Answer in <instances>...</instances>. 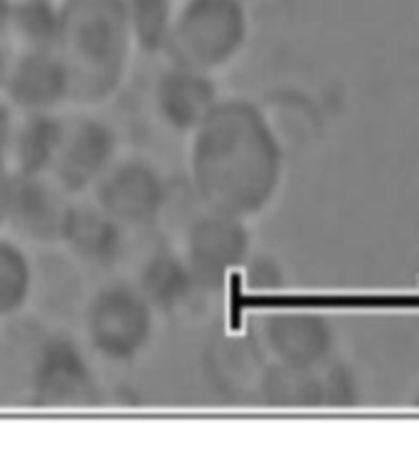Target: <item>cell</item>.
Here are the masks:
<instances>
[{
  "label": "cell",
  "instance_id": "603a6c76",
  "mask_svg": "<svg viewBox=\"0 0 419 459\" xmlns=\"http://www.w3.org/2000/svg\"><path fill=\"white\" fill-rule=\"evenodd\" d=\"M13 183H15L13 170H0V228L8 225L13 203Z\"/></svg>",
  "mask_w": 419,
  "mask_h": 459
},
{
  "label": "cell",
  "instance_id": "277c9868",
  "mask_svg": "<svg viewBox=\"0 0 419 459\" xmlns=\"http://www.w3.org/2000/svg\"><path fill=\"white\" fill-rule=\"evenodd\" d=\"M156 309L136 284H107L87 304L84 336L94 356L107 363H131L149 349Z\"/></svg>",
  "mask_w": 419,
  "mask_h": 459
},
{
  "label": "cell",
  "instance_id": "7402d4cb",
  "mask_svg": "<svg viewBox=\"0 0 419 459\" xmlns=\"http://www.w3.org/2000/svg\"><path fill=\"white\" fill-rule=\"evenodd\" d=\"M247 274H250V284L252 290H267V287H277L281 281V270L279 264L269 257H257L247 267Z\"/></svg>",
  "mask_w": 419,
  "mask_h": 459
},
{
  "label": "cell",
  "instance_id": "7c38bea8",
  "mask_svg": "<svg viewBox=\"0 0 419 459\" xmlns=\"http://www.w3.org/2000/svg\"><path fill=\"white\" fill-rule=\"evenodd\" d=\"M264 341L284 366L321 368L333 351V329L316 311L286 309L267 319Z\"/></svg>",
  "mask_w": 419,
  "mask_h": 459
},
{
  "label": "cell",
  "instance_id": "4fadbf2b",
  "mask_svg": "<svg viewBox=\"0 0 419 459\" xmlns=\"http://www.w3.org/2000/svg\"><path fill=\"white\" fill-rule=\"evenodd\" d=\"M62 195L64 193L50 176H15L8 215L13 238L35 245L60 240L62 218L67 208V203H62Z\"/></svg>",
  "mask_w": 419,
  "mask_h": 459
},
{
  "label": "cell",
  "instance_id": "484cf974",
  "mask_svg": "<svg viewBox=\"0 0 419 459\" xmlns=\"http://www.w3.org/2000/svg\"><path fill=\"white\" fill-rule=\"evenodd\" d=\"M417 405H419V398H417Z\"/></svg>",
  "mask_w": 419,
  "mask_h": 459
},
{
  "label": "cell",
  "instance_id": "44dd1931",
  "mask_svg": "<svg viewBox=\"0 0 419 459\" xmlns=\"http://www.w3.org/2000/svg\"><path fill=\"white\" fill-rule=\"evenodd\" d=\"M15 107L8 100H0V170H11L13 141L18 129V117Z\"/></svg>",
  "mask_w": 419,
  "mask_h": 459
},
{
  "label": "cell",
  "instance_id": "2e32d148",
  "mask_svg": "<svg viewBox=\"0 0 419 459\" xmlns=\"http://www.w3.org/2000/svg\"><path fill=\"white\" fill-rule=\"evenodd\" d=\"M35 264L25 242L0 238V321L18 316L32 299Z\"/></svg>",
  "mask_w": 419,
  "mask_h": 459
},
{
  "label": "cell",
  "instance_id": "ffe728a7",
  "mask_svg": "<svg viewBox=\"0 0 419 459\" xmlns=\"http://www.w3.org/2000/svg\"><path fill=\"white\" fill-rule=\"evenodd\" d=\"M321 390L326 405H348L358 395V385L343 366H333L321 373Z\"/></svg>",
  "mask_w": 419,
  "mask_h": 459
},
{
  "label": "cell",
  "instance_id": "30bf717a",
  "mask_svg": "<svg viewBox=\"0 0 419 459\" xmlns=\"http://www.w3.org/2000/svg\"><path fill=\"white\" fill-rule=\"evenodd\" d=\"M220 104L212 74L183 65L160 72L153 87V107L158 119L178 134H192Z\"/></svg>",
  "mask_w": 419,
  "mask_h": 459
},
{
  "label": "cell",
  "instance_id": "d6986e66",
  "mask_svg": "<svg viewBox=\"0 0 419 459\" xmlns=\"http://www.w3.org/2000/svg\"><path fill=\"white\" fill-rule=\"evenodd\" d=\"M126 8L136 48L150 55L166 50L175 18L173 0H126Z\"/></svg>",
  "mask_w": 419,
  "mask_h": 459
},
{
  "label": "cell",
  "instance_id": "8fae6325",
  "mask_svg": "<svg viewBox=\"0 0 419 459\" xmlns=\"http://www.w3.org/2000/svg\"><path fill=\"white\" fill-rule=\"evenodd\" d=\"M126 228L94 200L67 203L62 218L60 242L72 257L90 267H111L124 255Z\"/></svg>",
  "mask_w": 419,
  "mask_h": 459
},
{
  "label": "cell",
  "instance_id": "5bb4252c",
  "mask_svg": "<svg viewBox=\"0 0 419 459\" xmlns=\"http://www.w3.org/2000/svg\"><path fill=\"white\" fill-rule=\"evenodd\" d=\"M64 124L57 111L22 114L13 141L11 170L15 176H50L64 139Z\"/></svg>",
  "mask_w": 419,
  "mask_h": 459
},
{
  "label": "cell",
  "instance_id": "e0dca14e",
  "mask_svg": "<svg viewBox=\"0 0 419 459\" xmlns=\"http://www.w3.org/2000/svg\"><path fill=\"white\" fill-rule=\"evenodd\" d=\"M264 398L281 408H311L323 405L319 368H296L277 363L264 376Z\"/></svg>",
  "mask_w": 419,
  "mask_h": 459
},
{
  "label": "cell",
  "instance_id": "8992f818",
  "mask_svg": "<svg viewBox=\"0 0 419 459\" xmlns=\"http://www.w3.org/2000/svg\"><path fill=\"white\" fill-rule=\"evenodd\" d=\"M119 160V136L114 126L91 114L64 124V139L50 178L64 195H84Z\"/></svg>",
  "mask_w": 419,
  "mask_h": 459
},
{
  "label": "cell",
  "instance_id": "7a4b0ae2",
  "mask_svg": "<svg viewBox=\"0 0 419 459\" xmlns=\"http://www.w3.org/2000/svg\"><path fill=\"white\" fill-rule=\"evenodd\" d=\"M57 48L70 72V101L94 107L116 94L133 42L126 0H60Z\"/></svg>",
  "mask_w": 419,
  "mask_h": 459
},
{
  "label": "cell",
  "instance_id": "d4e9b609",
  "mask_svg": "<svg viewBox=\"0 0 419 459\" xmlns=\"http://www.w3.org/2000/svg\"><path fill=\"white\" fill-rule=\"evenodd\" d=\"M13 5H15V0H0V38L11 35Z\"/></svg>",
  "mask_w": 419,
  "mask_h": 459
},
{
  "label": "cell",
  "instance_id": "cb8c5ba5",
  "mask_svg": "<svg viewBox=\"0 0 419 459\" xmlns=\"http://www.w3.org/2000/svg\"><path fill=\"white\" fill-rule=\"evenodd\" d=\"M11 50H8V45H5V38H0V94L5 90V82H8V74H11V65H13Z\"/></svg>",
  "mask_w": 419,
  "mask_h": 459
},
{
  "label": "cell",
  "instance_id": "3957f363",
  "mask_svg": "<svg viewBox=\"0 0 419 459\" xmlns=\"http://www.w3.org/2000/svg\"><path fill=\"white\" fill-rule=\"evenodd\" d=\"M247 42L240 0H185L173 18L166 52L173 65L212 72L232 65Z\"/></svg>",
  "mask_w": 419,
  "mask_h": 459
},
{
  "label": "cell",
  "instance_id": "5b68a950",
  "mask_svg": "<svg viewBox=\"0 0 419 459\" xmlns=\"http://www.w3.org/2000/svg\"><path fill=\"white\" fill-rule=\"evenodd\" d=\"M30 395L45 408L84 405L97 398V376L87 351L67 333H50L32 359Z\"/></svg>",
  "mask_w": 419,
  "mask_h": 459
},
{
  "label": "cell",
  "instance_id": "52a82bcc",
  "mask_svg": "<svg viewBox=\"0 0 419 459\" xmlns=\"http://www.w3.org/2000/svg\"><path fill=\"white\" fill-rule=\"evenodd\" d=\"M91 193L94 203L124 228H141L158 220L168 203L166 178L143 159H119Z\"/></svg>",
  "mask_w": 419,
  "mask_h": 459
},
{
  "label": "cell",
  "instance_id": "ac0fdd59",
  "mask_svg": "<svg viewBox=\"0 0 419 459\" xmlns=\"http://www.w3.org/2000/svg\"><path fill=\"white\" fill-rule=\"evenodd\" d=\"M60 22L57 0H15L11 35L21 48H57Z\"/></svg>",
  "mask_w": 419,
  "mask_h": 459
},
{
  "label": "cell",
  "instance_id": "ba28073f",
  "mask_svg": "<svg viewBox=\"0 0 419 459\" xmlns=\"http://www.w3.org/2000/svg\"><path fill=\"white\" fill-rule=\"evenodd\" d=\"M183 255L200 287H218L250 260V232L244 220L205 210V215L188 228Z\"/></svg>",
  "mask_w": 419,
  "mask_h": 459
},
{
  "label": "cell",
  "instance_id": "9a60e30c",
  "mask_svg": "<svg viewBox=\"0 0 419 459\" xmlns=\"http://www.w3.org/2000/svg\"><path fill=\"white\" fill-rule=\"evenodd\" d=\"M136 287L156 311H173L190 299V294L195 287H200V281L195 272L190 270L185 255L158 250L143 262Z\"/></svg>",
  "mask_w": 419,
  "mask_h": 459
},
{
  "label": "cell",
  "instance_id": "6da1fadb",
  "mask_svg": "<svg viewBox=\"0 0 419 459\" xmlns=\"http://www.w3.org/2000/svg\"><path fill=\"white\" fill-rule=\"evenodd\" d=\"M281 146L252 101L220 100L192 131L190 176L202 205L247 220L269 205L281 186Z\"/></svg>",
  "mask_w": 419,
  "mask_h": 459
},
{
  "label": "cell",
  "instance_id": "9c48e42d",
  "mask_svg": "<svg viewBox=\"0 0 419 459\" xmlns=\"http://www.w3.org/2000/svg\"><path fill=\"white\" fill-rule=\"evenodd\" d=\"M5 100L21 114L57 111L70 101V72L55 48H22L13 57Z\"/></svg>",
  "mask_w": 419,
  "mask_h": 459
}]
</instances>
